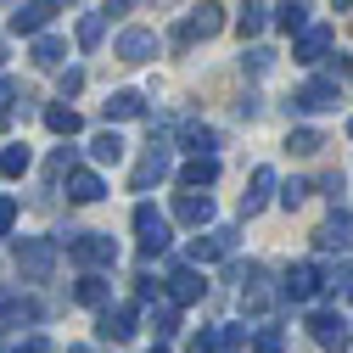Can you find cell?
<instances>
[{
  "label": "cell",
  "instance_id": "15",
  "mask_svg": "<svg viewBox=\"0 0 353 353\" xmlns=\"http://www.w3.org/2000/svg\"><path fill=\"white\" fill-rule=\"evenodd\" d=\"M174 219H180V225H196V230L213 225V196H208V191H202V196H196V191H180V196H174Z\"/></svg>",
  "mask_w": 353,
  "mask_h": 353
},
{
  "label": "cell",
  "instance_id": "22",
  "mask_svg": "<svg viewBox=\"0 0 353 353\" xmlns=\"http://www.w3.org/2000/svg\"><path fill=\"white\" fill-rule=\"evenodd\" d=\"M107 118H112V123L146 118V96H141V90H112V96H107Z\"/></svg>",
  "mask_w": 353,
  "mask_h": 353
},
{
  "label": "cell",
  "instance_id": "44",
  "mask_svg": "<svg viewBox=\"0 0 353 353\" xmlns=\"http://www.w3.org/2000/svg\"><path fill=\"white\" fill-rule=\"evenodd\" d=\"M331 6H336V12H342V6H353V0H331Z\"/></svg>",
  "mask_w": 353,
  "mask_h": 353
},
{
  "label": "cell",
  "instance_id": "4",
  "mask_svg": "<svg viewBox=\"0 0 353 353\" xmlns=\"http://www.w3.org/2000/svg\"><path fill=\"white\" fill-rule=\"evenodd\" d=\"M308 336H314L325 353H347V347H353V325L336 314V308H320V314H308Z\"/></svg>",
  "mask_w": 353,
  "mask_h": 353
},
{
  "label": "cell",
  "instance_id": "19",
  "mask_svg": "<svg viewBox=\"0 0 353 353\" xmlns=\"http://www.w3.org/2000/svg\"><path fill=\"white\" fill-rule=\"evenodd\" d=\"M202 292H208V281H202V275L191 270V263H185V270H174V275H168V297L180 303V308H185V303H202Z\"/></svg>",
  "mask_w": 353,
  "mask_h": 353
},
{
  "label": "cell",
  "instance_id": "42",
  "mask_svg": "<svg viewBox=\"0 0 353 353\" xmlns=\"http://www.w3.org/2000/svg\"><path fill=\"white\" fill-rule=\"evenodd\" d=\"M62 174H73V152H68V146L51 157V180H62Z\"/></svg>",
  "mask_w": 353,
  "mask_h": 353
},
{
  "label": "cell",
  "instance_id": "39",
  "mask_svg": "<svg viewBox=\"0 0 353 353\" xmlns=\"http://www.w3.org/2000/svg\"><path fill=\"white\" fill-rule=\"evenodd\" d=\"M219 347H225V336H219V331H202V336H191V353H219Z\"/></svg>",
  "mask_w": 353,
  "mask_h": 353
},
{
  "label": "cell",
  "instance_id": "37",
  "mask_svg": "<svg viewBox=\"0 0 353 353\" xmlns=\"http://www.w3.org/2000/svg\"><path fill=\"white\" fill-rule=\"evenodd\" d=\"M281 202H286V208L297 213V208L308 202V185H303V180H292V185H281Z\"/></svg>",
  "mask_w": 353,
  "mask_h": 353
},
{
  "label": "cell",
  "instance_id": "8",
  "mask_svg": "<svg viewBox=\"0 0 353 353\" xmlns=\"http://www.w3.org/2000/svg\"><path fill=\"white\" fill-rule=\"evenodd\" d=\"M230 252H236V230L230 225H208V236H196L185 247L191 263H219V258H230Z\"/></svg>",
  "mask_w": 353,
  "mask_h": 353
},
{
  "label": "cell",
  "instance_id": "27",
  "mask_svg": "<svg viewBox=\"0 0 353 353\" xmlns=\"http://www.w3.org/2000/svg\"><path fill=\"white\" fill-rule=\"evenodd\" d=\"M90 157L96 163H123V135L118 129H101V135L90 141Z\"/></svg>",
  "mask_w": 353,
  "mask_h": 353
},
{
  "label": "cell",
  "instance_id": "11",
  "mask_svg": "<svg viewBox=\"0 0 353 353\" xmlns=\"http://www.w3.org/2000/svg\"><path fill=\"white\" fill-rule=\"evenodd\" d=\"M336 107V79H308L292 96V112H331Z\"/></svg>",
  "mask_w": 353,
  "mask_h": 353
},
{
  "label": "cell",
  "instance_id": "5",
  "mask_svg": "<svg viewBox=\"0 0 353 353\" xmlns=\"http://www.w3.org/2000/svg\"><path fill=\"white\" fill-rule=\"evenodd\" d=\"M219 28H225V6L219 0H202V6H191V17L174 28V46H191V39H213Z\"/></svg>",
  "mask_w": 353,
  "mask_h": 353
},
{
  "label": "cell",
  "instance_id": "47",
  "mask_svg": "<svg viewBox=\"0 0 353 353\" xmlns=\"http://www.w3.org/2000/svg\"><path fill=\"white\" fill-rule=\"evenodd\" d=\"M0 62H6V39H0Z\"/></svg>",
  "mask_w": 353,
  "mask_h": 353
},
{
  "label": "cell",
  "instance_id": "16",
  "mask_svg": "<svg viewBox=\"0 0 353 353\" xmlns=\"http://www.w3.org/2000/svg\"><path fill=\"white\" fill-rule=\"evenodd\" d=\"M51 17H57V0H28V6L12 12V34H39Z\"/></svg>",
  "mask_w": 353,
  "mask_h": 353
},
{
  "label": "cell",
  "instance_id": "26",
  "mask_svg": "<svg viewBox=\"0 0 353 353\" xmlns=\"http://www.w3.org/2000/svg\"><path fill=\"white\" fill-rule=\"evenodd\" d=\"M263 23H270V6H263V0H247L241 17H236V34H241V39H252V34H263Z\"/></svg>",
  "mask_w": 353,
  "mask_h": 353
},
{
  "label": "cell",
  "instance_id": "45",
  "mask_svg": "<svg viewBox=\"0 0 353 353\" xmlns=\"http://www.w3.org/2000/svg\"><path fill=\"white\" fill-rule=\"evenodd\" d=\"M152 353H168V342H157V347H152Z\"/></svg>",
  "mask_w": 353,
  "mask_h": 353
},
{
  "label": "cell",
  "instance_id": "21",
  "mask_svg": "<svg viewBox=\"0 0 353 353\" xmlns=\"http://www.w3.org/2000/svg\"><path fill=\"white\" fill-rule=\"evenodd\" d=\"M34 320H39V308L28 297H6V303H0V336L17 331V325H34Z\"/></svg>",
  "mask_w": 353,
  "mask_h": 353
},
{
  "label": "cell",
  "instance_id": "48",
  "mask_svg": "<svg viewBox=\"0 0 353 353\" xmlns=\"http://www.w3.org/2000/svg\"><path fill=\"white\" fill-rule=\"evenodd\" d=\"M68 353H90V347H68Z\"/></svg>",
  "mask_w": 353,
  "mask_h": 353
},
{
  "label": "cell",
  "instance_id": "10",
  "mask_svg": "<svg viewBox=\"0 0 353 353\" xmlns=\"http://www.w3.org/2000/svg\"><path fill=\"white\" fill-rule=\"evenodd\" d=\"M96 336L101 342H129V336H135V303H107L101 308V320H96Z\"/></svg>",
  "mask_w": 353,
  "mask_h": 353
},
{
  "label": "cell",
  "instance_id": "9",
  "mask_svg": "<svg viewBox=\"0 0 353 353\" xmlns=\"http://www.w3.org/2000/svg\"><path fill=\"white\" fill-rule=\"evenodd\" d=\"M331 46H336V34H331L325 23H308V28L297 34V46H292V57H297L303 68H314V62H325V57H331Z\"/></svg>",
  "mask_w": 353,
  "mask_h": 353
},
{
  "label": "cell",
  "instance_id": "33",
  "mask_svg": "<svg viewBox=\"0 0 353 353\" xmlns=\"http://www.w3.org/2000/svg\"><path fill=\"white\" fill-rule=\"evenodd\" d=\"M185 146H191V157H196V152H213V146H219V135H213L208 123H191V129H185Z\"/></svg>",
  "mask_w": 353,
  "mask_h": 353
},
{
  "label": "cell",
  "instance_id": "23",
  "mask_svg": "<svg viewBox=\"0 0 353 353\" xmlns=\"http://www.w3.org/2000/svg\"><path fill=\"white\" fill-rule=\"evenodd\" d=\"M28 57H34V68H39V73H57V68H62V57H68V46H62V39H51V34H39Z\"/></svg>",
  "mask_w": 353,
  "mask_h": 353
},
{
  "label": "cell",
  "instance_id": "46",
  "mask_svg": "<svg viewBox=\"0 0 353 353\" xmlns=\"http://www.w3.org/2000/svg\"><path fill=\"white\" fill-rule=\"evenodd\" d=\"M342 68H347V73H353V57H342Z\"/></svg>",
  "mask_w": 353,
  "mask_h": 353
},
{
  "label": "cell",
  "instance_id": "43",
  "mask_svg": "<svg viewBox=\"0 0 353 353\" xmlns=\"http://www.w3.org/2000/svg\"><path fill=\"white\" fill-rule=\"evenodd\" d=\"M0 353H34V347H0Z\"/></svg>",
  "mask_w": 353,
  "mask_h": 353
},
{
  "label": "cell",
  "instance_id": "49",
  "mask_svg": "<svg viewBox=\"0 0 353 353\" xmlns=\"http://www.w3.org/2000/svg\"><path fill=\"white\" fill-rule=\"evenodd\" d=\"M347 135H353V118H347Z\"/></svg>",
  "mask_w": 353,
  "mask_h": 353
},
{
  "label": "cell",
  "instance_id": "40",
  "mask_svg": "<svg viewBox=\"0 0 353 353\" xmlns=\"http://www.w3.org/2000/svg\"><path fill=\"white\" fill-rule=\"evenodd\" d=\"M17 225V196H0V236Z\"/></svg>",
  "mask_w": 353,
  "mask_h": 353
},
{
  "label": "cell",
  "instance_id": "28",
  "mask_svg": "<svg viewBox=\"0 0 353 353\" xmlns=\"http://www.w3.org/2000/svg\"><path fill=\"white\" fill-rule=\"evenodd\" d=\"M107 292H112V286H107L101 275H84V281L73 286V297H79L84 308H107Z\"/></svg>",
  "mask_w": 353,
  "mask_h": 353
},
{
  "label": "cell",
  "instance_id": "18",
  "mask_svg": "<svg viewBox=\"0 0 353 353\" xmlns=\"http://www.w3.org/2000/svg\"><path fill=\"white\" fill-rule=\"evenodd\" d=\"M213 180H219V157H213V152H196V157L180 168V185H185V191H202V185H213Z\"/></svg>",
  "mask_w": 353,
  "mask_h": 353
},
{
  "label": "cell",
  "instance_id": "38",
  "mask_svg": "<svg viewBox=\"0 0 353 353\" xmlns=\"http://www.w3.org/2000/svg\"><path fill=\"white\" fill-rule=\"evenodd\" d=\"M331 286H336V292H342V297L353 303V263H336V275H331Z\"/></svg>",
  "mask_w": 353,
  "mask_h": 353
},
{
  "label": "cell",
  "instance_id": "6",
  "mask_svg": "<svg viewBox=\"0 0 353 353\" xmlns=\"http://www.w3.org/2000/svg\"><path fill=\"white\" fill-rule=\"evenodd\" d=\"M168 174H174V146H168V141H152L146 157H141V168L129 174V185H135V191H152L157 180H168Z\"/></svg>",
  "mask_w": 353,
  "mask_h": 353
},
{
  "label": "cell",
  "instance_id": "31",
  "mask_svg": "<svg viewBox=\"0 0 353 353\" xmlns=\"http://www.w3.org/2000/svg\"><path fill=\"white\" fill-rule=\"evenodd\" d=\"M101 34H107V17H101V12H90V17L79 23V46H84V51H96V46H101Z\"/></svg>",
  "mask_w": 353,
  "mask_h": 353
},
{
  "label": "cell",
  "instance_id": "25",
  "mask_svg": "<svg viewBox=\"0 0 353 353\" xmlns=\"http://www.w3.org/2000/svg\"><path fill=\"white\" fill-rule=\"evenodd\" d=\"M275 28L281 34H303L308 28V6H303V0H281V6H275Z\"/></svg>",
  "mask_w": 353,
  "mask_h": 353
},
{
  "label": "cell",
  "instance_id": "14",
  "mask_svg": "<svg viewBox=\"0 0 353 353\" xmlns=\"http://www.w3.org/2000/svg\"><path fill=\"white\" fill-rule=\"evenodd\" d=\"M320 281H325V275H320V263H292V270H286V286H281V292H286L292 303H314Z\"/></svg>",
  "mask_w": 353,
  "mask_h": 353
},
{
  "label": "cell",
  "instance_id": "30",
  "mask_svg": "<svg viewBox=\"0 0 353 353\" xmlns=\"http://www.w3.org/2000/svg\"><path fill=\"white\" fill-rule=\"evenodd\" d=\"M320 146H325V141L314 135V129H292V135H286V152H292V157H314Z\"/></svg>",
  "mask_w": 353,
  "mask_h": 353
},
{
  "label": "cell",
  "instance_id": "36",
  "mask_svg": "<svg viewBox=\"0 0 353 353\" xmlns=\"http://www.w3.org/2000/svg\"><path fill=\"white\" fill-rule=\"evenodd\" d=\"M275 62V51H263V46H252V51H241V68H252V73H263Z\"/></svg>",
  "mask_w": 353,
  "mask_h": 353
},
{
  "label": "cell",
  "instance_id": "12",
  "mask_svg": "<svg viewBox=\"0 0 353 353\" xmlns=\"http://www.w3.org/2000/svg\"><path fill=\"white\" fill-rule=\"evenodd\" d=\"M112 51H118V62H152L157 57V34L152 28H123Z\"/></svg>",
  "mask_w": 353,
  "mask_h": 353
},
{
  "label": "cell",
  "instance_id": "7",
  "mask_svg": "<svg viewBox=\"0 0 353 353\" xmlns=\"http://www.w3.org/2000/svg\"><path fill=\"white\" fill-rule=\"evenodd\" d=\"M135 236H141V258H157V252L168 247V219H163L152 202L135 208Z\"/></svg>",
  "mask_w": 353,
  "mask_h": 353
},
{
  "label": "cell",
  "instance_id": "24",
  "mask_svg": "<svg viewBox=\"0 0 353 353\" xmlns=\"http://www.w3.org/2000/svg\"><path fill=\"white\" fill-rule=\"evenodd\" d=\"M46 129H51V135H79V129H84V118H79L73 107L51 101V107H46Z\"/></svg>",
  "mask_w": 353,
  "mask_h": 353
},
{
  "label": "cell",
  "instance_id": "17",
  "mask_svg": "<svg viewBox=\"0 0 353 353\" xmlns=\"http://www.w3.org/2000/svg\"><path fill=\"white\" fill-rule=\"evenodd\" d=\"M270 191H275V168H252V180H247V191H241V219L263 213V202H270Z\"/></svg>",
  "mask_w": 353,
  "mask_h": 353
},
{
  "label": "cell",
  "instance_id": "3",
  "mask_svg": "<svg viewBox=\"0 0 353 353\" xmlns=\"http://www.w3.org/2000/svg\"><path fill=\"white\" fill-rule=\"evenodd\" d=\"M68 252H73V263H84V270H107V263H118V241L101 236V230H79L68 241Z\"/></svg>",
  "mask_w": 353,
  "mask_h": 353
},
{
  "label": "cell",
  "instance_id": "13",
  "mask_svg": "<svg viewBox=\"0 0 353 353\" xmlns=\"http://www.w3.org/2000/svg\"><path fill=\"white\" fill-rule=\"evenodd\" d=\"M314 241H320V252H353V213H331L314 230Z\"/></svg>",
  "mask_w": 353,
  "mask_h": 353
},
{
  "label": "cell",
  "instance_id": "41",
  "mask_svg": "<svg viewBox=\"0 0 353 353\" xmlns=\"http://www.w3.org/2000/svg\"><path fill=\"white\" fill-rule=\"evenodd\" d=\"M79 90H84V73H79V68H68V73H62V101H68V96H79Z\"/></svg>",
  "mask_w": 353,
  "mask_h": 353
},
{
  "label": "cell",
  "instance_id": "32",
  "mask_svg": "<svg viewBox=\"0 0 353 353\" xmlns=\"http://www.w3.org/2000/svg\"><path fill=\"white\" fill-rule=\"evenodd\" d=\"M174 308H180V303H174V297L152 308V325H157V336H174V331H180V314H174Z\"/></svg>",
  "mask_w": 353,
  "mask_h": 353
},
{
  "label": "cell",
  "instance_id": "34",
  "mask_svg": "<svg viewBox=\"0 0 353 353\" xmlns=\"http://www.w3.org/2000/svg\"><path fill=\"white\" fill-rule=\"evenodd\" d=\"M12 107H17V79H0V129L12 123Z\"/></svg>",
  "mask_w": 353,
  "mask_h": 353
},
{
  "label": "cell",
  "instance_id": "20",
  "mask_svg": "<svg viewBox=\"0 0 353 353\" xmlns=\"http://www.w3.org/2000/svg\"><path fill=\"white\" fill-rule=\"evenodd\" d=\"M101 174H90V168H73L68 174V202H79V208H90V202H101Z\"/></svg>",
  "mask_w": 353,
  "mask_h": 353
},
{
  "label": "cell",
  "instance_id": "1",
  "mask_svg": "<svg viewBox=\"0 0 353 353\" xmlns=\"http://www.w3.org/2000/svg\"><path fill=\"white\" fill-rule=\"evenodd\" d=\"M17 270H23V281H51V270H57V241L23 236V241H17Z\"/></svg>",
  "mask_w": 353,
  "mask_h": 353
},
{
  "label": "cell",
  "instance_id": "2",
  "mask_svg": "<svg viewBox=\"0 0 353 353\" xmlns=\"http://www.w3.org/2000/svg\"><path fill=\"white\" fill-rule=\"evenodd\" d=\"M230 281H241V308H247V314H270V308H275V286H270V275H263L258 263H247V270L236 263Z\"/></svg>",
  "mask_w": 353,
  "mask_h": 353
},
{
  "label": "cell",
  "instance_id": "35",
  "mask_svg": "<svg viewBox=\"0 0 353 353\" xmlns=\"http://www.w3.org/2000/svg\"><path fill=\"white\" fill-rule=\"evenodd\" d=\"M252 353H286V336H281L275 325H270V331H258V336H252Z\"/></svg>",
  "mask_w": 353,
  "mask_h": 353
},
{
  "label": "cell",
  "instance_id": "29",
  "mask_svg": "<svg viewBox=\"0 0 353 353\" xmlns=\"http://www.w3.org/2000/svg\"><path fill=\"white\" fill-rule=\"evenodd\" d=\"M28 163H34V152H28V146H6V152H0V174H6V180L28 174Z\"/></svg>",
  "mask_w": 353,
  "mask_h": 353
}]
</instances>
